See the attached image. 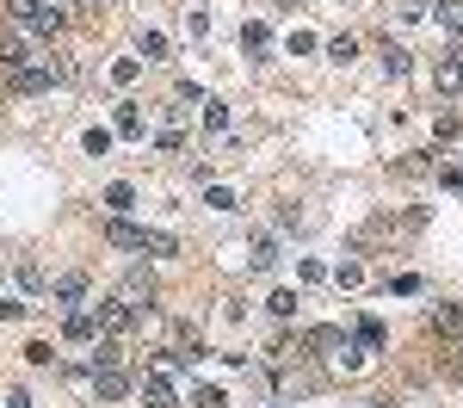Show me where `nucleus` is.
Wrapping results in <instances>:
<instances>
[{
  "mask_svg": "<svg viewBox=\"0 0 463 408\" xmlns=\"http://www.w3.org/2000/svg\"><path fill=\"white\" fill-rule=\"evenodd\" d=\"M106 242L117 248H142V254H173V236H155V229H136V223H106Z\"/></svg>",
  "mask_w": 463,
  "mask_h": 408,
  "instance_id": "f257e3e1",
  "label": "nucleus"
},
{
  "mask_svg": "<svg viewBox=\"0 0 463 408\" xmlns=\"http://www.w3.org/2000/svg\"><path fill=\"white\" fill-rule=\"evenodd\" d=\"M6 19L12 25H31V31H62V12L44 6V0H6Z\"/></svg>",
  "mask_w": 463,
  "mask_h": 408,
  "instance_id": "f03ea898",
  "label": "nucleus"
},
{
  "mask_svg": "<svg viewBox=\"0 0 463 408\" xmlns=\"http://www.w3.org/2000/svg\"><path fill=\"white\" fill-rule=\"evenodd\" d=\"M136 316H142V309H136V303H124V297H100V309H93V322H100L106 334H130V328H136Z\"/></svg>",
  "mask_w": 463,
  "mask_h": 408,
  "instance_id": "7ed1b4c3",
  "label": "nucleus"
},
{
  "mask_svg": "<svg viewBox=\"0 0 463 408\" xmlns=\"http://www.w3.org/2000/svg\"><path fill=\"white\" fill-rule=\"evenodd\" d=\"M142 408H180L173 384H167V372H148V378H142Z\"/></svg>",
  "mask_w": 463,
  "mask_h": 408,
  "instance_id": "20e7f679",
  "label": "nucleus"
},
{
  "mask_svg": "<svg viewBox=\"0 0 463 408\" xmlns=\"http://www.w3.org/2000/svg\"><path fill=\"white\" fill-rule=\"evenodd\" d=\"M117 297H124V303H136V309H142V303H155V272L136 267L130 278H124V291H117Z\"/></svg>",
  "mask_w": 463,
  "mask_h": 408,
  "instance_id": "39448f33",
  "label": "nucleus"
},
{
  "mask_svg": "<svg viewBox=\"0 0 463 408\" xmlns=\"http://www.w3.org/2000/svg\"><path fill=\"white\" fill-rule=\"evenodd\" d=\"M62 334H68L75 347H93V340H100V322H93L87 309H68V322H62Z\"/></svg>",
  "mask_w": 463,
  "mask_h": 408,
  "instance_id": "423d86ee",
  "label": "nucleus"
},
{
  "mask_svg": "<svg viewBox=\"0 0 463 408\" xmlns=\"http://www.w3.org/2000/svg\"><path fill=\"white\" fill-rule=\"evenodd\" d=\"M6 87H12V93H44V87H50V68L31 62V68H19V75H6Z\"/></svg>",
  "mask_w": 463,
  "mask_h": 408,
  "instance_id": "0eeeda50",
  "label": "nucleus"
},
{
  "mask_svg": "<svg viewBox=\"0 0 463 408\" xmlns=\"http://www.w3.org/2000/svg\"><path fill=\"white\" fill-rule=\"evenodd\" d=\"M93 390H100V403H117L124 390H130V372L117 365V372H93Z\"/></svg>",
  "mask_w": 463,
  "mask_h": 408,
  "instance_id": "6e6552de",
  "label": "nucleus"
},
{
  "mask_svg": "<svg viewBox=\"0 0 463 408\" xmlns=\"http://www.w3.org/2000/svg\"><path fill=\"white\" fill-rule=\"evenodd\" d=\"M124 365V340L106 334V340H93V372H117Z\"/></svg>",
  "mask_w": 463,
  "mask_h": 408,
  "instance_id": "1a4fd4ad",
  "label": "nucleus"
},
{
  "mask_svg": "<svg viewBox=\"0 0 463 408\" xmlns=\"http://www.w3.org/2000/svg\"><path fill=\"white\" fill-rule=\"evenodd\" d=\"M0 68H6V75H19V68H31V50H25V44H19L12 31L0 37Z\"/></svg>",
  "mask_w": 463,
  "mask_h": 408,
  "instance_id": "9d476101",
  "label": "nucleus"
},
{
  "mask_svg": "<svg viewBox=\"0 0 463 408\" xmlns=\"http://www.w3.org/2000/svg\"><path fill=\"white\" fill-rule=\"evenodd\" d=\"M433 328L451 334V340H463V303H439V309H433Z\"/></svg>",
  "mask_w": 463,
  "mask_h": 408,
  "instance_id": "9b49d317",
  "label": "nucleus"
},
{
  "mask_svg": "<svg viewBox=\"0 0 463 408\" xmlns=\"http://www.w3.org/2000/svg\"><path fill=\"white\" fill-rule=\"evenodd\" d=\"M340 347H347V334H340V328H309V353H322V359H334Z\"/></svg>",
  "mask_w": 463,
  "mask_h": 408,
  "instance_id": "f8f14e48",
  "label": "nucleus"
},
{
  "mask_svg": "<svg viewBox=\"0 0 463 408\" xmlns=\"http://www.w3.org/2000/svg\"><path fill=\"white\" fill-rule=\"evenodd\" d=\"M433 81H439V93H458V87H463V62H458V56H439Z\"/></svg>",
  "mask_w": 463,
  "mask_h": 408,
  "instance_id": "ddd939ff",
  "label": "nucleus"
},
{
  "mask_svg": "<svg viewBox=\"0 0 463 408\" xmlns=\"http://www.w3.org/2000/svg\"><path fill=\"white\" fill-rule=\"evenodd\" d=\"M433 12H439V25L451 37H463V0H433Z\"/></svg>",
  "mask_w": 463,
  "mask_h": 408,
  "instance_id": "4468645a",
  "label": "nucleus"
},
{
  "mask_svg": "<svg viewBox=\"0 0 463 408\" xmlns=\"http://www.w3.org/2000/svg\"><path fill=\"white\" fill-rule=\"evenodd\" d=\"M56 297H62V303L75 309V303L87 297V272H68V278H56Z\"/></svg>",
  "mask_w": 463,
  "mask_h": 408,
  "instance_id": "2eb2a0df",
  "label": "nucleus"
},
{
  "mask_svg": "<svg viewBox=\"0 0 463 408\" xmlns=\"http://www.w3.org/2000/svg\"><path fill=\"white\" fill-rule=\"evenodd\" d=\"M383 68H389V75H408V68H414V56H408L402 44H383Z\"/></svg>",
  "mask_w": 463,
  "mask_h": 408,
  "instance_id": "dca6fc26",
  "label": "nucleus"
},
{
  "mask_svg": "<svg viewBox=\"0 0 463 408\" xmlns=\"http://www.w3.org/2000/svg\"><path fill=\"white\" fill-rule=\"evenodd\" d=\"M247 254H253V267L266 272L272 267V260H278V248H272V236H253V248H247Z\"/></svg>",
  "mask_w": 463,
  "mask_h": 408,
  "instance_id": "f3484780",
  "label": "nucleus"
},
{
  "mask_svg": "<svg viewBox=\"0 0 463 408\" xmlns=\"http://www.w3.org/2000/svg\"><path fill=\"white\" fill-rule=\"evenodd\" d=\"M117 136H142V112L136 106H117Z\"/></svg>",
  "mask_w": 463,
  "mask_h": 408,
  "instance_id": "a211bd4d",
  "label": "nucleus"
},
{
  "mask_svg": "<svg viewBox=\"0 0 463 408\" xmlns=\"http://www.w3.org/2000/svg\"><path fill=\"white\" fill-rule=\"evenodd\" d=\"M136 75H142V62H136V56H124V62H112V81H117V87H130Z\"/></svg>",
  "mask_w": 463,
  "mask_h": 408,
  "instance_id": "6ab92c4d",
  "label": "nucleus"
},
{
  "mask_svg": "<svg viewBox=\"0 0 463 408\" xmlns=\"http://www.w3.org/2000/svg\"><path fill=\"white\" fill-rule=\"evenodd\" d=\"M352 56H358V37H334L328 44V62H352Z\"/></svg>",
  "mask_w": 463,
  "mask_h": 408,
  "instance_id": "aec40b11",
  "label": "nucleus"
},
{
  "mask_svg": "<svg viewBox=\"0 0 463 408\" xmlns=\"http://www.w3.org/2000/svg\"><path fill=\"white\" fill-rule=\"evenodd\" d=\"M266 44H272L266 25H247V31H241V50H266Z\"/></svg>",
  "mask_w": 463,
  "mask_h": 408,
  "instance_id": "412c9836",
  "label": "nucleus"
},
{
  "mask_svg": "<svg viewBox=\"0 0 463 408\" xmlns=\"http://www.w3.org/2000/svg\"><path fill=\"white\" fill-rule=\"evenodd\" d=\"M142 56L161 62V56H167V37H161V31H142Z\"/></svg>",
  "mask_w": 463,
  "mask_h": 408,
  "instance_id": "4be33fe9",
  "label": "nucleus"
},
{
  "mask_svg": "<svg viewBox=\"0 0 463 408\" xmlns=\"http://www.w3.org/2000/svg\"><path fill=\"white\" fill-rule=\"evenodd\" d=\"M204 204H211V211H235V192H229V186H211Z\"/></svg>",
  "mask_w": 463,
  "mask_h": 408,
  "instance_id": "5701e85b",
  "label": "nucleus"
},
{
  "mask_svg": "<svg viewBox=\"0 0 463 408\" xmlns=\"http://www.w3.org/2000/svg\"><path fill=\"white\" fill-rule=\"evenodd\" d=\"M130 198H136V192H130V186H124V180H117L112 192H106V211H130Z\"/></svg>",
  "mask_w": 463,
  "mask_h": 408,
  "instance_id": "b1692460",
  "label": "nucleus"
},
{
  "mask_svg": "<svg viewBox=\"0 0 463 408\" xmlns=\"http://www.w3.org/2000/svg\"><path fill=\"white\" fill-rule=\"evenodd\" d=\"M204 124H211V131H223V124H229V112H223L217 100H204Z\"/></svg>",
  "mask_w": 463,
  "mask_h": 408,
  "instance_id": "393cba45",
  "label": "nucleus"
},
{
  "mask_svg": "<svg viewBox=\"0 0 463 408\" xmlns=\"http://www.w3.org/2000/svg\"><path fill=\"white\" fill-rule=\"evenodd\" d=\"M297 309V291H272V316H291Z\"/></svg>",
  "mask_w": 463,
  "mask_h": 408,
  "instance_id": "a878e982",
  "label": "nucleus"
},
{
  "mask_svg": "<svg viewBox=\"0 0 463 408\" xmlns=\"http://www.w3.org/2000/svg\"><path fill=\"white\" fill-rule=\"evenodd\" d=\"M112 148V131H87V155H106Z\"/></svg>",
  "mask_w": 463,
  "mask_h": 408,
  "instance_id": "bb28decb",
  "label": "nucleus"
},
{
  "mask_svg": "<svg viewBox=\"0 0 463 408\" xmlns=\"http://www.w3.org/2000/svg\"><path fill=\"white\" fill-rule=\"evenodd\" d=\"M198 403H204V408H229V396H223V390H204Z\"/></svg>",
  "mask_w": 463,
  "mask_h": 408,
  "instance_id": "cd10ccee",
  "label": "nucleus"
},
{
  "mask_svg": "<svg viewBox=\"0 0 463 408\" xmlns=\"http://www.w3.org/2000/svg\"><path fill=\"white\" fill-rule=\"evenodd\" d=\"M75 6H81V0H75Z\"/></svg>",
  "mask_w": 463,
  "mask_h": 408,
  "instance_id": "c85d7f7f",
  "label": "nucleus"
}]
</instances>
